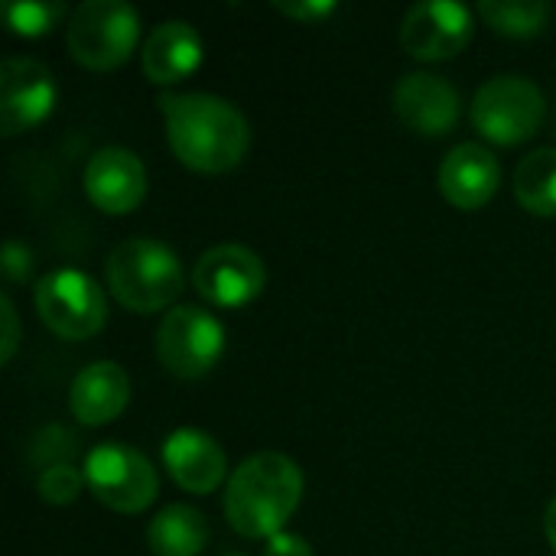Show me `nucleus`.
I'll return each instance as SVG.
<instances>
[{
	"mask_svg": "<svg viewBox=\"0 0 556 556\" xmlns=\"http://www.w3.org/2000/svg\"><path fill=\"white\" fill-rule=\"evenodd\" d=\"M156 104L166 117V140L189 169L228 173L248 156L251 124L231 101L208 91H166Z\"/></svg>",
	"mask_w": 556,
	"mask_h": 556,
	"instance_id": "nucleus-1",
	"label": "nucleus"
},
{
	"mask_svg": "<svg viewBox=\"0 0 556 556\" xmlns=\"http://www.w3.org/2000/svg\"><path fill=\"white\" fill-rule=\"evenodd\" d=\"M303 472L283 453H257L244 459L225 485V518L251 541H270L287 531V521L300 508Z\"/></svg>",
	"mask_w": 556,
	"mask_h": 556,
	"instance_id": "nucleus-2",
	"label": "nucleus"
},
{
	"mask_svg": "<svg viewBox=\"0 0 556 556\" xmlns=\"http://www.w3.org/2000/svg\"><path fill=\"white\" fill-rule=\"evenodd\" d=\"M186 283L173 248L153 238H127L108 257V287L121 306L134 313H156L179 300Z\"/></svg>",
	"mask_w": 556,
	"mask_h": 556,
	"instance_id": "nucleus-3",
	"label": "nucleus"
},
{
	"mask_svg": "<svg viewBox=\"0 0 556 556\" xmlns=\"http://www.w3.org/2000/svg\"><path fill=\"white\" fill-rule=\"evenodd\" d=\"M68 52L94 72L117 68L137 49L140 13L124 0H85L68 16Z\"/></svg>",
	"mask_w": 556,
	"mask_h": 556,
	"instance_id": "nucleus-4",
	"label": "nucleus"
},
{
	"mask_svg": "<svg viewBox=\"0 0 556 556\" xmlns=\"http://www.w3.org/2000/svg\"><path fill=\"white\" fill-rule=\"evenodd\" d=\"M544 91L525 75H495L472 98L476 130L498 147L531 140L544 124Z\"/></svg>",
	"mask_w": 556,
	"mask_h": 556,
	"instance_id": "nucleus-5",
	"label": "nucleus"
},
{
	"mask_svg": "<svg viewBox=\"0 0 556 556\" xmlns=\"http://www.w3.org/2000/svg\"><path fill=\"white\" fill-rule=\"evenodd\" d=\"M36 313L59 339L81 342L104 329L108 323V300L98 280H91L85 270H52L36 283Z\"/></svg>",
	"mask_w": 556,
	"mask_h": 556,
	"instance_id": "nucleus-6",
	"label": "nucleus"
},
{
	"mask_svg": "<svg viewBox=\"0 0 556 556\" xmlns=\"http://www.w3.org/2000/svg\"><path fill=\"white\" fill-rule=\"evenodd\" d=\"M85 485L91 495L121 515H137L156 502L160 476L153 463L121 443H101L85 456Z\"/></svg>",
	"mask_w": 556,
	"mask_h": 556,
	"instance_id": "nucleus-7",
	"label": "nucleus"
},
{
	"mask_svg": "<svg viewBox=\"0 0 556 556\" xmlns=\"http://www.w3.org/2000/svg\"><path fill=\"white\" fill-rule=\"evenodd\" d=\"M225 355V326L202 306H173L156 329V358L176 378H202Z\"/></svg>",
	"mask_w": 556,
	"mask_h": 556,
	"instance_id": "nucleus-8",
	"label": "nucleus"
},
{
	"mask_svg": "<svg viewBox=\"0 0 556 556\" xmlns=\"http://www.w3.org/2000/svg\"><path fill=\"white\" fill-rule=\"evenodd\" d=\"M192 283L202 300L222 309H238L254 303L267 287V267L261 254L244 244H215L208 248L192 270Z\"/></svg>",
	"mask_w": 556,
	"mask_h": 556,
	"instance_id": "nucleus-9",
	"label": "nucleus"
},
{
	"mask_svg": "<svg viewBox=\"0 0 556 556\" xmlns=\"http://www.w3.org/2000/svg\"><path fill=\"white\" fill-rule=\"evenodd\" d=\"M472 10L456 0H424L404 13L401 46L424 62L459 55L472 42Z\"/></svg>",
	"mask_w": 556,
	"mask_h": 556,
	"instance_id": "nucleus-10",
	"label": "nucleus"
},
{
	"mask_svg": "<svg viewBox=\"0 0 556 556\" xmlns=\"http://www.w3.org/2000/svg\"><path fill=\"white\" fill-rule=\"evenodd\" d=\"M55 78L36 59H7L0 65V127L7 137L42 124L55 108Z\"/></svg>",
	"mask_w": 556,
	"mask_h": 556,
	"instance_id": "nucleus-11",
	"label": "nucleus"
},
{
	"mask_svg": "<svg viewBox=\"0 0 556 556\" xmlns=\"http://www.w3.org/2000/svg\"><path fill=\"white\" fill-rule=\"evenodd\" d=\"M397 117L424 137H443L459 124L463 101L459 91L433 72H407L394 85Z\"/></svg>",
	"mask_w": 556,
	"mask_h": 556,
	"instance_id": "nucleus-12",
	"label": "nucleus"
},
{
	"mask_svg": "<svg viewBox=\"0 0 556 556\" xmlns=\"http://www.w3.org/2000/svg\"><path fill=\"white\" fill-rule=\"evenodd\" d=\"M85 192L108 215L134 212L147 195V169L134 150L104 147L85 166Z\"/></svg>",
	"mask_w": 556,
	"mask_h": 556,
	"instance_id": "nucleus-13",
	"label": "nucleus"
},
{
	"mask_svg": "<svg viewBox=\"0 0 556 556\" xmlns=\"http://www.w3.org/2000/svg\"><path fill=\"white\" fill-rule=\"evenodd\" d=\"M440 192L450 205L476 212L502 186V163L482 143H459L440 163Z\"/></svg>",
	"mask_w": 556,
	"mask_h": 556,
	"instance_id": "nucleus-14",
	"label": "nucleus"
},
{
	"mask_svg": "<svg viewBox=\"0 0 556 556\" xmlns=\"http://www.w3.org/2000/svg\"><path fill=\"white\" fill-rule=\"evenodd\" d=\"M163 466L169 469L173 482L192 495H208L215 492L225 476H228V459L225 450L218 446L215 437L195 430V427H182L173 430L163 443Z\"/></svg>",
	"mask_w": 556,
	"mask_h": 556,
	"instance_id": "nucleus-15",
	"label": "nucleus"
},
{
	"mask_svg": "<svg viewBox=\"0 0 556 556\" xmlns=\"http://www.w3.org/2000/svg\"><path fill=\"white\" fill-rule=\"evenodd\" d=\"M130 404V378L117 362L85 365L68 388V410L85 427H104Z\"/></svg>",
	"mask_w": 556,
	"mask_h": 556,
	"instance_id": "nucleus-16",
	"label": "nucleus"
},
{
	"mask_svg": "<svg viewBox=\"0 0 556 556\" xmlns=\"http://www.w3.org/2000/svg\"><path fill=\"white\" fill-rule=\"evenodd\" d=\"M202 36L186 20L160 23L143 42V72L153 85H176L202 65Z\"/></svg>",
	"mask_w": 556,
	"mask_h": 556,
	"instance_id": "nucleus-17",
	"label": "nucleus"
},
{
	"mask_svg": "<svg viewBox=\"0 0 556 556\" xmlns=\"http://www.w3.org/2000/svg\"><path fill=\"white\" fill-rule=\"evenodd\" d=\"M212 528L192 505H166L147 528V547L156 556H199L208 547Z\"/></svg>",
	"mask_w": 556,
	"mask_h": 556,
	"instance_id": "nucleus-18",
	"label": "nucleus"
},
{
	"mask_svg": "<svg viewBox=\"0 0 556 556\" xmlns=\"http://www.w3.org/2000/svg\"><path fill=\"white\" fill-rule=\"evenodd\" d=\"M515 199L531 215H556V147L528 153L515 169Z\"/></svg>",
	"mask_w": 556,
	"mask_h": 556,
	"instance_id": "nucleus-19",
	"label": "nucleus"
},
{
	"mask_svg": "<svg viewBox=\"0 0 556 556\" xmlns=\"http://www.w3.org/2000/svg\"><path fill=\"white\" fill-rule=\"evenodd\" d=\"M551 3L544 0H482L479 3V16L515 39H528L538 36L547 23H551Z\"/></svg>",
	"mask_w": 556,
	"mask_h": 556,
	"instance_id": "nucleus-20",
	"label": "nucleus"
},
{
	"mask_svg": "<svg viewBox=\"0 0 556 556\" xmlns=\"http://www.w3.org/2000/svg\"><path fill=\"white\" fill-rule=\"evenodd\" d=\"M7 26L20 36H42L49 33L62 16L65 3L59 0H20V3H3Z\"/></svg>",
	"mask_w": 556,
	"mask_h": 556,
	"instance_id": "nucleus-21",
	"label": "nucleus"
},
{
	"mask_svg": "<svg viewBox=\"0 0 556 556\" xmlns=\"http://www.w3.org/2000/svg\"><path fill=\"white\" fill-rule=\"evenodd\" d=\"M81 485H85V472H78V469L68 466V463H52V466H46V469L39 472V482H36L42 502H49V505H72V502L78 498Z\"/></svg>",
	"mask_w": 556,
	"mask_h": 556,
	"instance_id": "nucleus-22",
	"label": "nucleus"
},
{
	"mask_svg": "<svg viewBox=\"0 0 556 556\" xmlns=\"http://www.w3.org/2000/svg\"><path fill=\"white\" fill-rule=\"evenodd\" d=\"M0 267H3V277L10 283H23L33 274V251L26 244H20V241H7Z\"/></svg>",
	"mask_w": 556,
	"mask_h": 556,
	"instance_id": "nucleus-23",
	"label": "nucleus"
},
{
	"mask_svg": "<svg viewBox=\"0 0 556 556\" xmlns=\"http://www.w3.org/2000/svg\"><path fill=\"white\" fill-rule=\"evenodd\" d=\"M0 323H3V336H0V362H13L16 355V345H20V316H16V306L13 300L3 293L0 296Z\"/></svg>",
	"mask_w": 556,
	"mask_h": 556,
	"instance_id": "nucleus-24",
	"label": "nucleus"
},
{
	"mask_svg": "<svg viewBox=\"0 0 556 556\" xmlns=\"http://www.w3.org/2000/svg\"><path fill=\"white\" fill-rule=\"evenodd\" d=\"M274 7L290 16V20H300V23H316L323 16H329L336 10L332 0H274Z\"/></svg>",
	"mask_w": 556,
	"mask_h": 556,
	"instance_id": "nucleus-25",
	"label": "nucleus"
},
{
	"mask_svg": "<svg viewBox=\"0 0 556 556\" xmlns=\"http://www.w3.org/2000/svg\"><path fill=\"white\" fill-rule=\"evenodd\" d=\"M264 556H313V547L300 538V534H290V531H280L267 541Z\"/></svg>",
	"mask_w": 556,
	"mask_h": 556,
	"instance_id": "nucleus-26",
	"label": "nucleus"
},
{
	"mask_svg": "<svg viewBox=\"0 0 556 556\" xmlns=\"http://www.w3.org/2000/svg\"><path fill=\"white\" fill-rule=\"evenodd\" d=\"M544 534H547V541H551V547H554L556 554V498L547 505V511H544Z\"/></svg>",
	"mask_w": 556,
	"mask_h": 556,
	"instance_id": "nucleus-27",
	"label": "nucleus"
},
{
	"mask_svg": "<svg viewBox=\"0 0 556 556\" xmlns=\"http://www.w3.org/2000/svg\"><path fill=\"white\" fill-rule=\"evenodd\" d=\"M228 556H238V554H228Z\"/></svg>",
	"mask_w": 556,
	"mask_h": 556,
	"instance_id": "nucleus-28",
	"label": "nucleus"
}]
</instances>
